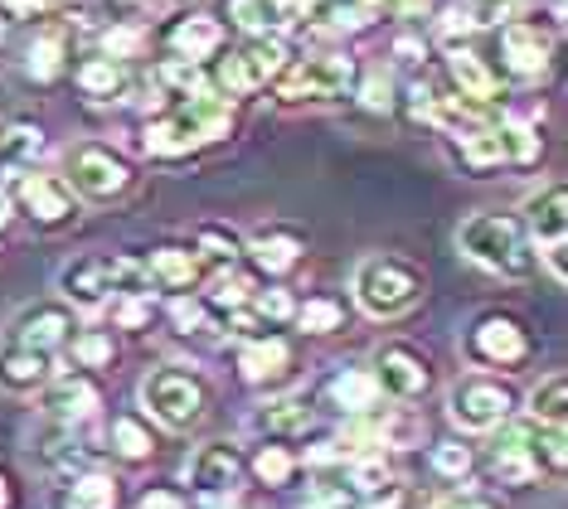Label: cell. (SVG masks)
Listing matches in <instances>:
<instances>
[{
    "label": "cell",
    "instance_id": "6da1fadb",
    "mask_svg": "<svg viewBox=\"0 0 568 509\" xmlns=\"http://www.w3.org/2000/svg\"><path fill=\"white\" fill-rule=\"evenodd\" d=\"M229 132H234V102L219 98L214 88H195V93H175L171 108L151 116L141 146L146 155H190Z\"/></svg>",
    "mask_w": 568,
    "mask_h": 509
},
{
    "label": "cell",
    "instance_id": "7a4b0ae2",
    "mask_svg": "<svg viewBox=\"0 0 568 509\" xmlns=\"http://www.w3.org/2000/svg\"><path fill=\"white\" fill-rule=\"evenodd\" d=\"M59 292H63V306L98 316V311H108L118 296H156V286H151V272H146L141 257L88 253V257L63 263Z\"/></svg>",
    "mask_w": 568,
    "mask_h": 509
},
{
    "label": "cell",
    "instance_id": "3957f363",
    "mask_svg": "<svg viewBox=\"0 0 568 509\" xmlns=\"http://www.w3.org/2000/svg\"><path fill=\"white\" fill-rule=\"evenodd\" d=\"M457 247L471 257L476 267L496 272V277H506V282H520V277H529V272L539 267V253H535V243H529L525 224L520 218H510V214H471V218H462Z\"/></svg>",
    "mask_w": 568,
    "mask_h": 509
},
{
    "label": "cell",
    "instance_id": "277c9868",
    "mask_svg": "<svg viewBox=\"0 0 568 509\" xmlns=\"http://www.w3.org/2000/svg\"><path fill=\"white\" fill-rule=\"evenodd\" d=\"M141 408H146L151 423L171 427V432H190L200 427L214 408V384L190 364H161L141 378Z\"/></svg>",
    "mask_w": 568,
    "mask_h": 509
},
{
    "label": "cell",
    "instance_id": "5b68a950",
    "mask_svg": "<svg viewBox=\"0 0 568 509\" xmlns=\"http://www.w3.org/2000/svg\"><path fill=\"white\" fill-rule=\"evenodd\" d=\"M423 292H428L423 272L413 263H404V257H394V253H374L355 267V302L369 320L408 316V311L423 302Z\"/></svg>",
    "mask_w": 568,
    "mask_h": 509
},
{
    "label": "cell",
    "instance_id": "8992f818",
    "mask_svg": "<svg viewBox=\"0 0 568 509\" xmlns=\"http://www.w3.org/2000/svg\"><path fill=\"white\" fill-rule=\"evenodd\" d=\"M287 63H292V49L282 34H248L239 49H229V59L214 63V73H204V83L219 98L234 102V98H248L257 88H267Z\"/></svg>",
    "mask_w": 568,
    "mask_h": 509
},
{
    "label": "cell",
    "instance_id": "52a82bcc",
    "mask_svg": "<svg viewBox=\"0 0 568 509\" xmlns=\"http://www.w3.org/2000/svg\"><path fill=\"white\" fill-rule=\"evenodd\" d=\"M462 355L476 369H520V364L535 355V339H529L525 320L510 316V311H486L467 325L462 335Z\"/></svg>",
    "mask_w": 568,
    "mask_h": 509
},
{
    "label": "cell",
    "instance_id": "ba28073f",
    "mask_svg": "<svg viewBox=\"0 0 568 509\" xmlns=\"http://www.w3.org/2000/svg\"><path fill=\"white\" fill-rule=\"evenodd\" d=\"M520 398H515L510 384L486 374H467L447 388V417L462 427V432H496L500 423H510Z\"/></svg>",
    "mask_w": 568,
    "mask_h": 509
},
{
    "label": "cell",
    "instance_id": "9c48e42d",
    "mask_svg": "<svg viewBox=\"0 0 568 509\" xmlns=\"http://www.w3.org/2000/svg\"><path fill=\"white\" fill-rule=\"evenodd\" d=\"M6 204L30 218L34 228H63L79 218V200H73L69 180L44 175V170H34V165L6 180Z\"/></svg>",
    "mask_w": 568,
    "mask_h": 509
},
{
    "label": "cell",
    "instance_id": "30bf717a",
    "mask_svg": "<svg viewBox=\"0 0 568 509\" xmlns=\"http://www.w3.org/2000/svg\"><path fill=\"white\" fill-rule=\"evenodd\" d=\"M457 155L467 170H490V165H535L539 161V136L525 122H481L476 132L457 136Z\"/></svg>",
    "mask_w": 568,
    "mask_h": 509
},
{
    "label": "cell",
    "instance_id": "8fae6325",
    "mask_svg": "<svg viewBox=\"0 0 568 509\" xmlns=\"http://www.w3.org/2000/svg\"><path fill=\"white\" fill-rule=\"evenodd\" d=\"M273 83L287 108H296V102H331L355 88V59L351 54H312L302 63H287Z\"/></svg>",
    "mask_w": 568,
    "mask_h": 509
},
{
    "label": "cell",
    "instance_id": "7c38bea8",
    "mask_svg": "<svg viewBox=\"0 0 568 509\" xmlns=\"http://www.w3.org/2000/svg\"><path fill=\"white\" fill-rule=\"evenodd\" d=\"M69 190L83 194V200L93 204H108L118 200V194H126V185H132V165H126L122 151L102 146V141H83V146H73L69 155Z\"/></svg>",
    "mask_w": 568,
    "mask_h": 509
},
{
    "label": "cell",
    "instance_id": "4fadbf2b",
    "mask_svg": "<svg viewBox=\"0 0 568 509\" xmlns=\"http://www.w3.org/2000/svg\"><path fill=\"white\" fill-rule=\"evenodd\" d=\"M374 384L394 403H418L433 388V359L408 339H384L374 349Z\"/></svg>",
    "mask_w": 568,
    "mask_h": 509
},
{
    "label": "cell",
    "instance_id": "5bb4252c",
    "mask_svg": "<svg viewBox=\"0 0 568 509\" xmlns=\"http://www.w3.org/2000/svg\"><path fill=\"white\" fill-rule=\"evenodd\" d=\"M520 224L529 233V243L545 253V267L564 282L568 277V263H564V253H568V190L564 185H545L539 194H529Z\"/></svg>",
    "mask_w": 568,
    "mask_h": 509
},
{
    "label": "cell",
    "instance_id": "9a60e30c",
    "mask_svg": "<svg viewBox=\"0 0 568 509\" xmlns=\"http://www.w3.org/2000/svg\"><path fill=\"white\" fill-rule=\"evenodd\" d=\"M185 480L190 495H200V500H234L239 486L248 480V456L234 441H204L185 461Z\"/></svg>",
    "mask_w": 568,
    "mask_h": 509
},
{
    "label": "cell",
    "instance_id": "2e32d148",
    "mask_svg": "<svg viewBox=\"0 0 568 509\" xmlns=\"http://www.w3.org/2000/svg\"><path fill=\"white\" fill-rule=\"evenodd\" d=\"M98 378L88 369H63V374H49V384L40 388V413L44 423H63V427H83L88 417L98 413Z\"/></svg>",
    "mask_w": 568,
    "mask_h": 509
},
{
    "label": "cell",
    "instance_id": "e0dca14e",
    "mask_svg": "<svg viewBox=\"0 0 568 509\" xmlns=\"http://www.w3.org/2000/svg\"><path fill=\"white\" fill-rule=\"evenodd\" d=\"M73 330L79 325H73V311L63 302H34L6 325V339H16L24 349H44V355H63Z\"/></svg>",
    "mask_w": 568,
    "mask_h": 509
},
{
    "label": "cell",
    "instance_id": "ac0fdd59",
    "mask_svg": "<svg viewBox=\"0 0 568 509\" xmlns=\"http://www.w3.org/2000/svg\"><path fill=\"white\" fill-rule=\"evenodd\" d=\"M549 54H554V34H545L535 20L510 16L500 24V59H506L515 78H539L549 69Z\"/></svg>",
    "mask_w": 568,
    "mask_h": 509
},
{
    "label": "cell",
    "instance_id": "d6986e66",
    "mask_svg": "<svg viewBox=\"0 0 568 509\" xmlns=\"http://www.w3.org/2000/svg\"><path fill=\"white\" fill-rule=\"evenodd\" d=\"M49 509H122V480L98 466L69 471L49 495Z\"/></svg>",
    "mask_w": 568,
    "mask_h": 509
},
{
    "label": "cell",
    "instance_id": "ffe728a7",
    "mask_svg": "<svg viewBox=\"0 0 568 509\" xmlns=\"http://www.w3.org/2000/svg\"><path fill=\"white\" fill-rule=\"evenodd\" d=\"M161 44L171 59H185V63H210L219 49H224V24H219L214 16H204V10H195V16H180L161 30Z\"/></svg>",
    "mask_w": 568,
    "mask_h": 509
},
{
    "label": "cell",
    "instance_id": "44dd1931",
    "mask_svg": "<svg viewBox=\"0 0 568 509\" xmlns=\"http://www.w3.org/2000/svg\"><path fill=\"white\" fill-rule=\"evenodd\" d=\"M312 6L316 0H229V16L243 34H282L312 20Z\"/></svg>",
    "mask_w": 568,
    "mask_h": 509
},
{
    "label": "cell",
    "instance_id": "7402d4cb",
    "mask_svg": "<svg viewBox=\"0 0 568 509\" xmlns=\"http://www.w3.org/2000/svg\"><path fill=\"white\" fill-rule=\"evenodd\" d=\"M59 355H44V349H24L16 339H0V388L6 394H40L54 374Z\"/></svg>",
    "mask_w": 568,
    "mask_h": 509
},
{
    "label": "cell",
    "instance_id": "603a6c76",
    "mask_svg": "<svg viewBox=\"0 0 568 509\" xmlns=\"http://www.w3.org/2000/svg\"><path fill=\"white\" fill-rule=\"evenodd\" d=\"M243 253H248V263L263 272V277H282V272H292L296 263H302L306 243L296 228H282V224H267L257 228L248 243H243Z\"/></svg>",
    "mask_w": 568,
    "mask_h": 509
},
{
    "label": "cell",
    "instance_id": "cb8c5ba5",
    "mask_svg": "<svg viewBox=\"0 0 568 509\" xmlns=\"http://www.w3.org/2000/svg\"><path fill=\"white\" fill-rule=\"evenodd\" d=\"M496 447H490V476L500 480V486H510V490H520V486H535L539 480V466H535V456H529L525 447V437H520V423H500L496 427Z\"/></svg>",
    "mask_w": 568,
    "mask_h": 509
},
{
    "label": "cell",
    "instance_id": "d4e9b609",
    "mask_svg": "<svg viewBox=\"0 0 568 509\" xmlns=\"http://www.w3.org/2000/svg\"><path fill=\"white\" fill-rule=\"evenodd\" d=\"M239 369H243V378H248L253 388L277 384V378L292 369V345L277 330H267L257 339H243L239 345Z\"/></svg>",
    "mask_w": 568,
    "mask_h": 509
},
{
    "label": "cell",
    "instance_id": "484cf974",
    "mask_svg": "<svg viewBox=\"0 0 568 509\" xmlns=\"http://www.w3.org/2000/svg\"><path fill=\"white\" fill-rule=\"evenodd\" d=\"M73 83H79V93L88 102H98V108L122 102L126 93H132V73H126V63L108 59V54H88L79 69H73Z\"/></svg>",
    "mask_w": 568,
    "mask_h": 509
},
{
    "label": "cell",
    "instance_id": "4316f807",
    "mask_svg": "<svg viewBox=\"0 0 568 509\" xmlns=\"http://www.w3.org/2000/svg\"><path fill=\"white\" fill-rule=\"evenodd\" d=\"M141 263H146L156 292H190V286L204 277V257L190 253V247H175V243L151 247V257H141Z\"/></svg>",
    "mask_w": 568,
    "mask_h": 509
},
{
    "label": "cell",
    "instance_id": "83f0119b",
    "mask_svg": "<svg viewBox=\"0 0 568 509\" xmlns=\"http://www.w3.org/2000/svg\"><path fill=\"white\" fill-rule=\"evenodd\" d=\"M326 398H331V408L341 417H365V413H374L384 403L379 384H374V369H341L331 378Z\"/></svg>",
    "mask_w": 568,
    "mask_h": 509
},
{
    "label": "cell",
    "instance_id": "f1b7e54d",
    "mask_svg": "<svg viewBox=\"0 0 568 509\" xmlns=\"http://www.w3.org/2000/svg\"><path fill=\"white\" fill-rule=\"evenodd\" d=\"M447 73H452V83H457V93L462 98H471V102H490L496 98V73L486 69V59L476 54V49L467 44H452L447 49Z\"/></svg>",
    "mask_w": 568,
    "mask_h": 509
},
{
    "label": "cell",
    "instance_id": "f546056e",
    "mask_svg": "<svg viewBox=\"0 0 568 509\" xmlns=\"http://www.w3.org/2000/svg\"><path fill=\"white\" fill-rule=\"evenodd\" d=\"M253 427H257V432H267V437H296V432H306V427H312V403L296 398V394L267 398L263 408L253 413Z\"/></svg>",
    "mask_w": 568,
    "mask_h": 509
},
{
    "label": "cell",
    "instance_id": "4dcf8cb0",
    "mask_svg": "<svg viewBox=\"0 0 568 509\" xmlns=\"http://www.w3.org/2000/svg\"><path fill=\"white\" fill-rule=\"evenodd\" d=\"M520 437H525L529 456H535L539 476H564V466H568V437H564V427H545V423H529V417H525Z\"/></svg>",
    "mask_w": 568,
    "mask_h": 509
},
{
    "label": "cell",
    "instance_id": "1f68e13d",
    "mask_svg": "<svg viewBox=\"0 0 568 509\" xmlns=\"http://www.w3.org/2000/svg\"><path fill=\"white\" fill-rule=\"evenodd\" d=\"M44 155V132L34 122H0V170H30Z\"/></svg>",
    "mask_w": 568,
    "mask_h": 509
},
{
    "label": "cell",
    "instance_id": "d6a6232c",
    "mask_svg": "<svg viewBox=\"0 0 568 509\" xmlns=\"http://www.w3.org/2000/svg\"><path fill=\"white\" fill-rule=\"evenodd\" d=\"M296 471H302V456H296L292 447H282V441H263L253 456H248V476H257L267 490H282V486H292Z\"/></svg>",
    "mask_w": 568,
    "mask_h": 509
},
{
    "label": "cell",
    "instance_id": "836d02e7",
    "mask_svg": "<svg viewBox=\"0 0 568 509\" xmlns=\"http://www.w3.org/2000/svg\"><path fill=\"white\" fill-rule=\"evenodd\" d=\"M525 417L529 423H545V427H564L568 423V378L564 374L539 378L525 398Z\"/></svg>",
    "mask_w": 568,
    "mask_h": 509
},
{
    "label": "cell",
    "instance_id": "e575fe53",
    "mask_svg": "<svg viewBox=\"0 0 568 509\" xmlns=\"http://www.w3.org/2000/svg\"><path fill=\"white\" fill-rule=\"evenodd\" d=\"M63 69H69V34H63V30L34 34L30 54H24V73H30L34 83H54Z\"/></svg>",
    "mask_w": 568,
    "mask_h": 509
},
{
    "label": "cell",
    "instance_id": "d590c367",
    "mask_svg": "<svg viewBox=\"0 0 568 509\" xmlns=\"http://www.w3.org/2000/svg\"><path fill=\"white\" fill-rule=\"evenodd\" d=\"M63 355H69L79 369H112V359H118V339L112 330H73L69 345H63Z\"/></svg>",
    "mask_w": 568,
    "mask_h": 509
},
{
    "label": "cell",
    "instance_id": "8d00e7d4",
    "mask_svg": "<svg viewBox=\"0 0 568 509\" xmlns=\"http://www.w3.org/2000/svg\"><path fill=\"white\" fill-rule=\"evenodd\" d=\"M112 451L122 461H146L156 451V437H151V427L136 413H122V417H112Z\"/></svg>",
    "mask_w": 568,
    "mask_h": 509
},
{
    "label": "cell",
    "instance_id": "74e56055",
    "mask_svg": "<svg viewBox=\"0 0 568 509\" xmlns=\"http://www.w3.org/2000/svg\"><path fill=\"white\" fill-rule=\"evenodd\" d=\"M292 320L302 325L306 335H335L345 325V306L335 302V296H306V306H296Z\"/></svg>",
    "mask_w": 568,
    "mask_h": 509
},
{
    "label": "cell",
    "instance_id": "f35d334b",
    "mask_svg": "<svg viewBox=\"0 0 568 509\" xmlns=\"http://www.w3.org/2000/svg\"><path fill=\"white\" fill-rule=\"evenodd\" d=\"M165 316H171V325H175L180 335H200V330H210L214 311L195 292H171V302H165Z\"/></svg>",
    "mask_w": 568,
    "mask_h": 509
},
{
    "label": "cell",
    "instance_id": "ab89813d",
    "mask_svg": "<svg viewBox=\"0 0 568 509\" xmlns=\"http://www.w3.org/2000/svg\"><path fill=\"white\" fill-rule=\"evenodd\" d=\"M389 480H394V471H389V461H384V451H359L355 461H351V486H355L359 500L379 495Z\"/></svg>",
    "mask_w": 568,
    "mask_h": 509
},
{
    "label": "cell",
    "instance_id": "60d3db41",
    "mask_svg": "<svg viewBox=\"0 0 568 509\" xmlns=\"http://www.w3.org/2000/svg\"><path fill=\"white\" fill-rule=\"evenodd\" d=\"M471 447H462V441H433V471L443 480H467L471 476Z\"/></svg>",
    "mask_w": 568,
    "mask_h": 509
},
{
    "label": "cell",
    "instance_id": "b9f144b4",
    "mask_svg": "<svg viewBox=\"0 0 568 509\" xmlns=\"http://www.w3.org/2000/svg\"><path fill=\"white\" fill-rule=\"evenodd\" d=\"M200 257H214V263H234V257L243 253V238L239 233H229V228H200V247H195Z\"/></svg>",
    "mask_w": 568,
    "mask_h": 509
},
{
    "label": "cell",
    "instance_id": "7bdbcfd3",
    "mask_svg": "<svg viewBox=\"0 0 568 509\" xmlns=\"http://www.w3.org/2000/svg\"><path fill=\"white\" fill-rule=\"evenodd\" d=\"M146 44V30H141V24H112L108 34H102V54L108 59H136V49Z\"/></svg>",
    "mask_w": 568,
    "mask_h": 509
},
{
    "label": "cell",
    "instance_id": "ee69618b",
    "mask_svg": "<svg viewBox=\"0 0 568 509\" xmlns=\"http://www.w3.org/2000/svg\"><path fill=\"white\" fill-rule=\"evenodd\" d=\"M248 306H253L263 320H273V325L292 320V311H296V302H292L287 292H282V286H267V292H253V296H248Z\"/></svg>",
    "mask_w": 568,
    "mask_h": 509
},
{
    "label": "cell",
    "instance_id": "f6af8a7d",
    "mask_svg": "<svg viewBox=\"0 0 568 509\" xmlns=\"http://www.w3.org/2000/svg\"><path fill=\"white\" fill-rule=\"evenodd\" d=\"M359 102H365L369 112H389L394 108V78L389 73H369L365 83H359Z\"/></svg>",
    "mask_w": 568,
    "mask_h": 509
},
{
    "label": "cell",
    "instance_id": "bcb514c9",
    "mask_svg": "<svg viewBox=\"0 0 568 509\" xmlns=\"http://www.w3.org/2000/svg\"><path fill=\"white\" fill-rule=\"evenodd\" d=\"M132 509H190V495L175 486H146L132 500Z\"/></svg>",
    "mask_w": 568,
    "mask_h": 509
},
{
    "label": "cell",
    "instance_id": "7dc6e473",
    "mask_svg": "<svg viewBox=\"0 0 568 509\" xmlns=\"http://www.w3.org/2000/svg\"><path fill=\"white\" fill-rule=\"evenodd\" d=\"M112 320L126 325V330L146 325L151 320V296H118V302H112Z\"/></svg>",
    "mask_w": 568,
    "mask_h": 509
},
{
    "label": "cell",
    "instance_id": "c3c4849f",
    "mask_svg": "<svg viewBox=\"0 0 568 509\" xmlns=\"http://www.w3.org/2000/svg\"><path fill=\"white\" fill-rule=\"evenodd\" d=\"M49 6H54V0H0V16L10 24H24V20H44Z\"/></svg>",
    "mask_w": 568,
    "mask_h": 509
},
{
    "label": "cell",
    "instance_id": "681fc988",
    "mask_svg": "<svg viewBox=\"0 0 568 509\" xmlns=\"http://www.w3.org/2000/svg\"><path fill=\"white\" fill-rule=\"evenodd\" d=\"M433 509H500L490 495H447V500H437Z\"/></svg>",
    "mask_w": 568,
    "mask_h": 509
},
{
    "label": "cell",
    "instance_id": "f907efd6",
    "mask_svg": "<svg viewBox=\"0 0 568 509\" xmlns=\"http://www.w3.org/2000/svg\"><path fill=\"white\" fill-rule=\"evenodd\" d=\"M0 509H16V480H10V471H0Z\"/></svg>",
    "mask_w": 568,
    "mask_h": 509
},
{
    "label": "cell",
    "instance_id": "816d5d0a",
    "mask_svg": "<svg viewBox=\"0 0 568 509\" xmlns=\"http://www.w3.org/2000/svg\"><path fill=\"white\" fill-rule=\"evenodd\" d=\"M312 509H359V505H351V500L341 495V500H326V505H312Z\"/></svg>",
    "mask_w": 568,
    "mask_h": 509
},
{
    "label": "cell",
    "instance_id": "f5cc1de1",
    "mask_svg": "<svg viewBox=\"0 0 568 509\" xmlns=\"http://www.w3.org/2000/svg\"><path fill=\"white\" fill-rule=\"evenodd\" d=\"M204 509H234V500H200Z\"/></svg>",
    "mask_w": 568,
    "mask_h": 509
},
{
    "label": "cell",
    "instance_id": "db71d44e",
    "mask_svg": "<svg viewBox=\"0 0 568 509\" xmlns=\"http://www.w3.org/2000/svg\"><path fill=\"white\" fill-rule=\"evenodd\" d=\"M112 6H122V10H136V6H146V0H112Z\"/></svg>",
    "mask_w": 568,
    "mask_h": 509
}]
</instances>
